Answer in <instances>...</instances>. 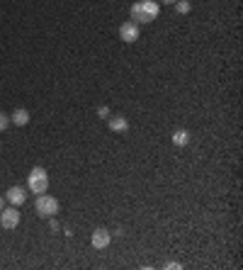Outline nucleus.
<instances>
[{
  "mask_svg": "<svg viewBox=\"0 0 243 270\" xmlns=\"http://www.w3.org/2000/svg\"><path fill=\"white\" fill-rule=\"evenodd\" d=\"M158 2L156 0H141L136 5H131V22L136 25H146V22H153L158 17Z\"/></svg>",
  "mask_w": 243,
  "mask_h": 270,
  "instance_id": "obj_1",
  "label": "nucleus"
},
{
  "mask_svg": "<svg viewBox=\"0 0 243 270\" xmlns=\"http://www.w3.org/2000/svg\"><path fill=\"white\" fill-rule=\"evenodd\" d=\"M27 188H29L34 195L47 193V188H49V175H47V171H44V168H32V173H29V178H27Z\"/></svg>",
  "mask_w": 243,
  "mask_h": 270,
  "instance_id": "obj_2",
  "label": "nucleus"
},
{
  "mask_svg": "<svg viewBox=\"0 0 243 270\" xmlns=\"http://www.w3.org/2000/svg\"><path fill=\"white\" fill-rule=\"evenodd\" d=\"M37 214L44 217V219L56 217V214H59V200L51 197V195H44V193H42V195L37 197Z\"/></svg>",
  "mask_w": 243,
  "mask_h": 270,
  "instance_id": "obj_3",
  "label": "nucleus"
},
{
  "mask_svg": "<svg viewBox=\"0 0 243 270\" xmlns=\"http://www.w3.org/2000/svg\"><path fill=\"white\" fill-rule=\"evenodd\" d=\"M0 224H2L5 229H15V226L20 224V212L15 209V204H12L10 209H0Z\"/></svg>",
  "mask_w": 243,
  "mask_h": 270,
  "instance_id": "obj_4",
  "label": "nucleus"
},
{
  "mask_svg": "<svg viewBox=\"0 0 243 270\" xmlns=\"http://www.w3.org/2000/svg\"><path fill=\"white\" fill-rule=\"evenodd\" d=\"M120 37H122V42H126V44L136 42L139 39V25L136 22H124L120 27Z\"/></svg>",
  "mask_w": 243,
  "mask_h": 270,
  "instance_id": "obj_5",
  "label": "nucleus"
},
{
  "mask_svg": "<svg viewBox=\"0 0 243 270\" xmlns=\"http://www.w3.org/2000/svg\"><path fill=\"white\" fill-rule=\"evenodd\" d=\"M110 241H112V234L107 229H95L93 231V246L95 248H107Z\"/></svg>",
  "mask_w": 243,
  "mask_h": 270,
  "instance_id": "obj_6",
  "label": "nucleus"
},
{
  "mask_svg": "<svg viewBox=\"0 0 243 270\" xmlns=\"http://www.w3.org/2000/svg\"><path fill=\"white\" fill-rule=\"evenodd\" d=\"M5 197H7V202H10V204H15V207H17V204H24V200H27V190L15 185V188H10V190L5 193Z\"/></svg>",
  "mask_w": 243,
  "mask_h": 270,
  "instance_id": "obj_7",
  "label": "nucleus"
},
{
  "mask_svg": "<svg viewBox=\"0 0 243 270\" xmlns=\"http://www.w3.org/2000/svg\"><path fill=\"white\" fill-rule=\"evenodd\" d=\"M110 129L112 132H126L129 129V122H126V117H110Z\"/></svg>",
  "mask_w": 243,
  "mask_h": 270,
  "instance_id": "obj_8",
  "label": "nucleus"
},
{
  "mask_svg": "<svg viewBox=\"0 0 243 270\" xmlns=\"http://www.w3.org/2000/svg\"><path fill=\"white\" fill-rule=\"evenodd\" d=\"M10 120H12V122H15L17 127H24V124L29 122V112L20 107V110H15V112H12V117H10Z\"/></svg>",
  "mask_w": 243,
  "mask_h": 270,
  "instance_id": "obj_9",
  "label": "nucleus"
},
{
  "mask_svg": "<svg viewBox=\"0 0 243 270\" xmlns=\"http://www.w3.org/2000/svg\"><path fill=\"white\" fill-rule=\"evenodd\" d=\"M170 141H173L175 146H187V144H190V132H185V129H178V132H173Z\"/></svg>",
  "mask_w": 243,
  "mask_h": 270,
  "instance_id": "obj_10",
  "label": "nucleus"
},
{
  "mask_svg": "<svg viewBox=\"0 0 243 270\" xmlns=\"http://www.w3.org/2000/svg\"><path fill=\"white\" fill-rule=\"evenodd\" d=\"M173 5H175V10H178L180 15H187V12H190V0H175Z\"/></svg>",
  "mask_w": 243,
  "mask_h": 270,
  "instance_id": "obj_11",
  "label": "nucleus"
},
{
  "mask_svg": "<svg viewBox=\"0 0 243 270\" xmlns=\"http://www.w3.org/2000/svg\"><path fill=\"white\" fill-rule=\"evenodd\" d=\"M7 124H10V117L0 112V132H2V129H7Z\"/></svg>",
  "mask_w": 243,
  "mask_h": 270,
  "instance_id": "obj_12",
  "label": "nucleus"
},
{
  "mask_svg": "<svg viewBox=\"0 0 243 270\" xmlns=\"http://www.w3.org/2000/svg\"><path fill=\"white\" fill-rule=\"evenodd\" d=\"M97 115H100V117H110V107H100Z\"/></svg>",
  "mask_w": 243,
  "mask_h": 270,
  "instance_id": "obj_13",
  "label": "nucleus"
},
{
  "mask_svg": "<svg viewBox=\"0 0 243 270\" xmlns=\"http://www.w3.org/2000/svg\"><path fill=\"white\" fill-rule=\"evenodd\" d=\"M161 2H168V5H173V2H175V0H161Z\"/></svg>",
  "mask_w": 243,
  "mask_h": 270,
  "instance_id": "obj_14",
  "label": "nucleus"
},
{
  "mask_svg": "<svg viewBox=\"0 0 243 270\" xmlns=\"http://www.w3.org/2000/svg\"><path fill=\"white\" fill-rule=\"evenodd\" d=\"M2 202H5V200H2V195H0V209H2Z\"/></svg>",
  "mask_w": 243,
  "mask_h": 270,
  "instance_id": "obj_15",
  "label": "nucleus"
}]
</instances>
